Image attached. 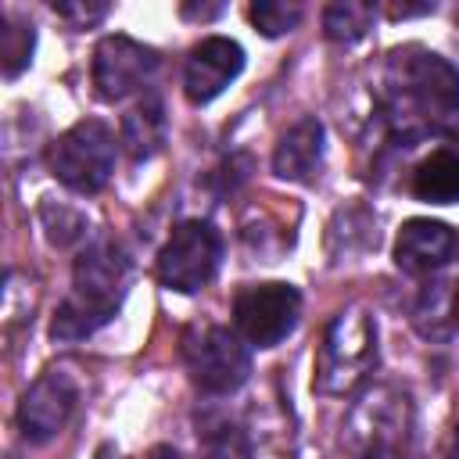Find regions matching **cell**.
Listing matches in <instances>:
<instances>
[{"mask_svg": "<svg viewBox=\"0 0 459 459\" xmlns=\"http://www.w3.org/2000/svg\"><path fill=\"white\" fill-rule=\"evenodd\" d=\"M323 161V122L319 118H301L294 122L276 151H273V172L280 179H308Z\"/></svg>", "mask_w": 459, "mask_h": 459, "instance_id": "cell-13", "label": "cell"}, {"mask_svg": "<svg viewBox=\"0 0 459 459\" xmlns=\"http://www.w3.org/2000/svg\"><path fill=\"white\" fill-rule=\"evenodd\" d=\"M204 459H247V445L240 437V430L222 427L215 437L204 441Z\"/></svg>", "mask_w": 459, "mask_h": 459, "instance_id": "cell-21", "label": "cell"}, {"mask_svg": "<svg viewBox=\"0 0 459 459\" xmlns=\"http://www.w3.org/2000/svg\"><path fill=\"white\" fill-rule=\"evenodd\" d=\"M50 172L75 194H97L115 172V133L100 118H82L50 143Z\"/></svg>", "mask_w": 459, "mask_h": 459, "instance_id": "cell-4", "label": "cell"}, {"mask_svg": "<svg viewBox=\"0 0 459 459\" xmlns=\"http://www.w3.org/2000/svg\"><path fill=\"white\" fill-rule=\"evenodd\" d=\"M158 72V50L129 39L104 36L93 50V86L100 100H122Z\"/></svg>", "mask_w": 459, "mask_h": 459, "instance_id": "cell-10", "label": "cell"}, {"mask_svg": "<svg viewBox=\"0 0 459 459\" xmlns=\"http://www.w3.org/2000/svg\"><path fill=\"white\" fill-rule=\"evenodd\" d=\"M412 194L430 204H452L459 201V154L441 147L430 151L416 169H412Z\"/></svg>", "mask_w": 459, "mask_h": 459, "instance_id": "cell-15", "label": "cell"}, {"mask_svg": "<svg viewBox=\"0 0 459 459\" xmlns=\"http://www.w3.org/2000/svg\"><path fill=\"white\" fill-rule=\"evenodd\" d=\"M412 427L409 398L394 387H373L348 416V441L362 455H398Z\"/></svg>", "mask_w": 459, "mask_h": 459, "instance_id": "cell-8", "label": "cell"}, {"mask_svg": "<svg viewBox=\"0 0 459 459\" xmlns=\"http://www.w3.org/2000/svg\"><path fill=\"white\" fill-rule=\"evenodd\" d=\"M39 219H43V230H47L50 244H57V247H65V244H72V240H79L86 233L82 212H75V208H68L61 201H43L39 204Z\"/></svg>", "mask_w": 459, "mask_h": 459, "instance_id": "cell-18", "label": "cell"}, {"mask_svg": "<svg viewBox=\"0 0 459 459\" xmlns=\"http://www.w3.org/2000/svg\"><path fill=\"white\" fill-rule=\"evenodd\" d=\"M452 319H455V326H459V283H455V294H452Z\"/></svg>", "mask_w": 459, "mask_h": 459, "instance_id": "cell-27", "label": "cell"}, {"mask_svg": "<svg viewBox=\"0 0 459 459\" xmlns=\"http://www.w3.org/2000/svg\"><path fill=\"white\" fill-rule=\"evenodd\" d=\"M111 7L108 4H82V0H65V4H54V14L65 18L72 29H86V25H97Z\"/></svg>", "mask_w": 459, "mask_h": 459, "instance_id": "cell-20", "label": "cell"}, {"mask_svg": "<svg viewBox=\"0 0 459 459\" xmlns=\"http://www.w3.org/2000/svg\"><path fill=\"white\" fill-rule=\"evenodd\" d=\"M147 459H183V455H179L172 445H158V448L147 452Z\"/></svg>", "mask_w": 459, "mask_h": 459, "instance_id": "cell-25", "label": "cell"}, {"mask_svg": "<svg viewBox=\"0 0 459 459\" xmlns=\"http://www.w3.org/2000/svg\"><path fill=\"white\" fill-rule=\"evenodd\" d=\"M377 362V326L362 308H344L330 319L316 359V391L348 394Z\"/></svg>", "mask_w": 459, "mask_h": 459, "instance_id": "cell-2", "label": "cell"}, {"mask_svg": "<svg viewBox=\"0 0 459 459\" xmlns=\"http://www.w3.org/2000/svg\"><path fill=\"white\" fill-rule=\"evenodd\" d=\"M301 316V294L290 283H251L233 298V323L237 333L255 348L280 344Z\"/></svg>", "mask_w": 459, "mask_h": 459, "instance_id": "cell-7", "label": "cell"}, {"mask_svg": "<svg viewBox=\"0 0 459 459\" xmlns=\"http://www.w3.org/2000/svg\"><path fill=\"white\" fill-rule=\"evenodd\" d=\"M430 11H434V4H391L387 7L391 18H412V14H430Z\"/></svg>", "mask_w": 459, "mask_h": 459, "instance_id": "cell-23", "label": "cell"}, {"mask_svg": "<svg viewBox=\"0 0 459 459\" xmlns=\"http://www.w3.org/2000/svg\"><path fill=\"white\" fill-rule=\"evenodd\" d=\"M129 287V258L115 240H93L82 247L72 269V294L57 308L50 333L57 341H82L100 330L122 305Z\"/></svg>", "mask_w": 459, "mask_h": 459, "instance_id": "cell-1", "label": "cell"}, {"mask_svg": "<svg viewBox=\"0 0 459 459\" xmlns=\"http://www.w3.org/2000/svg\"><path fill=\"white\" fill-rule=\"evenodd\" d=\"M448 459H459V423H455V430L448 437Z\"/></svg>", "mask_w": 459, "mask_h": 459, "instance_id": "cell-26", "label": "cell"}, {"mask_svg": "<svg viewBox=\"0 0 459 459\" xmlns=\"http://www.w3.org/2000/svg\"><path fill=\"white\" fill-rule=\"evenodd\" d=\"M362 459H398V455H362Z\"/></svg>", "mask_w": 459, "mask_h": 459, "instance_id": "cell-28", "label": "cell"}, {"mask_svg": "<svg viewBox=\"0 0 459 459\" xmlns=\"http://www.w3.org/2000/svg\"><path fill=\"white\" fill-rule=\"evenodd\" d=\"M251 22L262 36H283L290 29H298L301 22V7L298 4H283V0H255L251 4Z\"/></svg>", "mask_w": 459, "mask_h": 459, "instance_id": "cell-19", "label": "cell"}, {"mask_svg": "<svg viewBox=\"0 0 459 459\" xmlns=\"http://www.w3.org/2000/svg\"><path fill=\"white\" fill-rule=\"evenodd\" d=\"M387 79L402 104H409L416 115L441 126L445 115L459 108V72L423 47H405L391 54Z\"/></svg>", "mask_w": 459, "mask_h": 459, "instance_id": "cell-3", "label": "cell"}, {"mask_svg": "<svg viewBox=\"0 0 459 459\" xmlns=\"http://www.w3.org/2000/svg\"><path fill=\"white\" fill-rule=\"evenodd\" d=\"M219 258H222V240L208 222L201 219L179 222L169 233L165 247L158 251V280L169 290L194 294L215 276Z\"/></svg>", "mask_w": 459, "mask_h": 459, "instance_id": "cell-6", "label": "cell"}, {"mask_svg": "<svg viewBox=\"0 0 459 459\" xmlns=\"http://www.w3.org/2000/svg\"><path fill=\"white\" fill-rule=\"evenodd\" d=\"M219 11H222V7H190V4L183 7V14H186V18H215Z\"/></svg>", "mask_w": 459, "mask_h": 459, "instance_id": "cell-24", "label": "cell"}, {"mask_svg": "<svg viewBox=\"0 0 459 459\" xmlns=\"http://www.w3.org/2000/svg\"><path fill=\"white\" fill-rule=\"evenodd\" d=\"M75 405H79V384L68 369H47L43 377H36L18 405V427L25 441L43 445L57 437L72 420Z\"/></svg>", "mask_w": 459, "mask_h": 459, "instance_id": "cell-9", "label": "cell"}, {"mask_svg": "<svg viewBox=\"0 0 459 459\" xmlns=\"http://www.w3.org/2000/svg\"><path fill=\"white\" fill-rule=\"evenodd\" d=\"M437 129H441V136H445V140H448V143H452V147H448V151H455V154H459V108H455V111H452V115H445V118H441V126H437Z\"/></svg>", "mask_w": 459, "mask_h": 459, "instance_id": "cell-22", "label": "cell"}, {"mask_svg": "<svg viewBox=\"0 0 459 459\" xmlns=\"http://www.w3.org/2000/svg\"><path fill=\"white\" fill-rule=\"evenodd\" d=\"M452 251H455V233L437 219H409L394 237V265L412 276L441 269L452 258Z\"/></svg>", "mask_w": 459, "mask_h": 459, "instance_id": "cell-12", "label": "cell"}, {"mask_svg": "<svg viewBox=\"0 0 459 459\" xmlns=\"http://www.w3.org/2000/svg\"><path fill=\"white\" fill-rule=\"evenodd\" d=\"M244 68V47L230 36H208L201 39L183 68V93L190 104L215 100Z\"/></svg>", "mask_w": 459, "mask_h": 459, "instance_id": "cell-11", "label": "cell"}, {"mask_svg": "<svg viewBox=\"0 0 459 459\" xmlns=\"http://www.w3.org/2000/svg\"><path fill=\"white\" fill-rule=\"evenodd\" d=\"M32 47H36V29H32L29 22H14L11 14H4V29H0V61H4V75H7V79H14L22 68H29Z\"/></svg>", "mask_w": 459, "mask_h": 459, "instance_id": "cell-17", "label": "cell"}, {"mask_svg": "<svg viewBox=\"0 0 459 459\" xmlns=\"http://www.w3.org/2000/svg\"><path fill=\"white\" fill-rule=\"evenodd\" d=\"M377 22V7L366 0H337L323 14V29L333 43H355L362 39Z\"/></svg>", "mask_w": 459, "mask_h": 459, "instance_id": "cell-16", "label": "cell"}, {"mask_svg": "<svg viewBox=\"0 0 459 459\" xmlns=\"http://www.w3.org/2000/svg\"><path fill=\"white\" fill-rule=\"evenodd\" d=\"M183 362H186L190 380L208 394H230L251 373V355L240 333L215 326V323L190 326L183 333Z\"/></svg>", "mask_w": 459, "mask_h": 459, "instance_id": "cell-5", "label": "cell"}, {"mask_svg": "<svg viewBox=\"0 0 459 459\" xmlns=\"http://www.w3.org/2000/svg\"><path fill=\"white\" fill-rule=\"evenodd\" d=\"M169 136V122H165V108L158 97H143L140 104H133L122 118V143L129 151V158L147 161L165 147Z\"/></svg>", "mask_w": 459, "mask_h": 459, "instance_id": "cell-14", "label": "cell"}]
</instances>
